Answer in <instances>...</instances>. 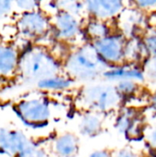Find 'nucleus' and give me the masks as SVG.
<instances>
[{"label": "nucleus", "mask_w": 156, "mask_h": 157, "mask_svg": "<svg viewBox=\"0 0 156 157\" xmlns=\"http://www.w3.org/2000/svg\"><path fill=\"white\" fill-rule=\"evenodd\" d=\"M63 61L46 42L30 43L23 52L18 66V77L29 82H39L63 73Z\"/></svg>", "instance_id": "obj_1"}, {"label": "nucleus", "mask_w": 156, "mask_h": 157, "mask_svg": "<svg viewBox=\"0 0 156 157\" xmlns=\"http://www.w3.org/2000/svg\"><path fill=\"white\" fill-rule=\"evenodd\" d=\"M108 66L99 58L89 42L69 51L63 59V72L74 82H93L103 77Z\"/></svg>", "instance_id": "obj_2"}, {"label": "nucleus", "mask_w": 156, "mask_h": 157, "mask_svg": "<svg viewBox=\"0 0 156 157\" xmlns=\"http://www.w3.org/2000/svg\"><path fill=\"white\" fill-rule=\"evenodd\" d=\"M17 35L28 43L45 42L51 39V14L42 8L15 13L9 20Z\"/></svg>", "instance_id": "obj_3"}, {"label": "nucleus", "mask_w": 156, "mask_h": 157, "mask_svg": "<svg viewBox=\"0 0 156 157\" xmlns=\"http://www.w3.org/2000/svg\"><path fill=\"white\" fill-rule=\"evenodd\" d=\"M29 44L17 35L9 21L0 25V79L18 76L20 57Z\"/></svg>", "instance_id": "obj_4"}, {"label": "nucleus", "mask_w": 156, "mask_h": 157, "mask_svg": "<svg viewBox=\"0 0 156 157\" xmlns=\"http://www.w3.org/2000/svg\"><path fill=\"white\" fill-rule=\"evenodd\" d=\"M81 107L86 111L105 114L119 108L122 98L111 84H89L79 94Z\"/></svg>", "instance_id": "obj_5"}, {"label": "nucleus", "mask_w": 156, "mask_h": 157, "mask_svg": "<svg viewBox=\"0 0 156 157\" xmlns=\"http://www.w3.org/2000/svg\"><path fill=\"white\" fill-rule=\"evenodd\" d=\"M51 40L58 43H74L84 37L83 17L72 13L56 11L50 13Z\"/></svg>", "instance_id": "obj_6"}, {"label": "nucleus", "mask_w": 156, "mask_h": 157, "mask_svg": "<svg viewBox=\"0 0 156 157\" xmlns=\"http://www.w3.org/2000/svg\"><path fill=\"white\" fill-rule=\"evenodd\" d=\"M128 37L119 29L108 36L89 42L99 58L108 66L125 63V52Z\"/></svg>", "instance_id": "obj_7"}, {"label": "nucleus", "mask_w": 156, "mask_h": 157, "mask_svg": "<svg viewBox=\"0 0 156 157\" xmlns=\"http://www.w3.org/2000/svg\"><path fill=\"white\" fill-rule=\"evenodd\" d=\"M18 118L26 125L40 127L51 118V106L45 98H34L21 100L15 108Z\"/></svg>", "instance_id": "obj_8"}, {"label": "nucleus", "mask_w": 156, "mask_h": 157, "mask_svg": "<svg viewBox=\"0 0 156 157\" xmlns=\"http://www.w3.org/2000/svg\"><path fill=\"white\" fill-rule=\"evenodd\" d=\"M87 17L114 21L126 8V0H82Z\"/></svg>", "instance_id": "obj_9"}, {"label": "nucleus", "mask_w": 156, "mask_h": 157, "mask_svg": "<svg viewBox=\"0 0 156 157\" xmlns=\"http://www.w3.org/2000/svg\"><path fill=\"white\" fill-rule=\"evenodd\" d=\"M108 82L117 83L124 80H133L140 83L145 81V76L143 73V69L142 65L133 64V63H122L116 66L108 67L103 77Z\"/></svg>", "instance_id": "obj_10"}, {"label": "nucleus", "mask_w": 156, "mask_h": 157, "mask_svg": "<svg viewBox=\"0 0 156 157\" xmlns=\"http://www.w3.org/2000/svg\"><path fill=\"white\" fill-rule=\"evenodd\" d=\"M29 144V141L21 132L9 129L0 130V149L6 154L18 156Z\"/></svg>", "instance_id": "obj_11"}, {"label": "nucleus", "mask_w": 156, "mask_h": 157, "mask_svg": "<svg viewBox=\"0 0 156 157\" xmlns=\"http://www.w3.org/2000/svg\"><path fill=\"white\" fill-rule=\"evenodd\" d=\"M140 117L135 109L126 108L122 109L116 120V128L125 136L135 137L140 132Z\"/></svg>", "instance_id": "obj_12"}, {"label": "nucleus", "mask_w": 156, "mask_h": 157, "mask_svg": "<svg viewBox=\"0 0 156 157\" xmlns=\"http://www.w3.org/2000/svg\"><path fill=\"white\" fill-rule=\"evenodd\" d=\"M79 138L73 132H64L53 142V152L58 157H75L79 152Z\"/></svg>", "instance_id": "obj_13"}, {"label": "nucleus", "mask_w": 156, "mask_h": 157, "mask_svg": "<svg viewBox=\"0 0 156 157\" xmlns=\"http://www.w3.org/2000/svg\"><path fill=\"white\" fill-rule=\"evenodd\" d=\"M104 128V121L102 114L86 111L84 113L78 123V131L80 134L85 137H96L98 136Z\"/></svg>", "instance_id": "obj_14"}, {"label": "nucleus", "mask_w": 156, "mask_h": 157, "mask_svg": "<svg viewBox=\"0 0 156 157\" xmlns=\"http://www.w3.org/2000/svg\"><path fill=\"white\" fill-rule=\"evenodd\" d=\"M83 31L87 42H92L108 36L114 30L111 29V22L87 17V21L84 23Z\"/></svg>", "instance_id": "obj_15"}, {"label": "nucleus", "mask_w": 156, "mask_h": 157, "mask_svg": "<svg viewBox=\"0 0 156 157\" xmlns=\"http://www.w3.org/2000/svg\"><path fill=\"white\" fill-rule=\"evenodd\" d=\"M74 81L65 73H60L36 83L39 89L43 91H64L71 88Z\"/></svg>", "instance_id": "obj_16"}, {"label": "nucleus", "mask_w": 156, "mask_h": 157, "mask_svg": "<svg viewBox=\"0 0 156 157\" xmlns=\"http://www.w3.org/2000/svg\"><path fill=\"white\" fill-rule=\"evenodd\" d=\"M51 6L56 11H63L82 17L85 14L82 0H51Z\"/></svg>", "instance_id": "obj_17"}, {"label": "nucleus", "mask_w": 156, "mask_h": 157, "mask_svg": "<svg viewBox=\"0 0 156 157\" xmlns=\"http://www.w3.org/2000/svg\"><path fill=\"white\" fill-rule=\"evenodd\" d=\"M143 50L147 57L156 56V29H147L140 36Z\"/></svg>", "instance_id": "obj_18"}, {"label": "nucleus", "mask_w": 156, "mask_h": 157, "mask_svg": "<svg viewBox=\"0 0 156 157\" xmlns=\"http://www.w3.org/2000/svg\"><path fill=\"white\" fill-rule=\"evenodd\" d=\"M115 86L120 97L123 98H131L141 91V83L133 80H124L115 83Z\"/></svg>", "instance_id": "obj_19"}, {"label": "nucleus", "mask_w": 156, "mask_h": 157, "mask_svg": "<svg viewBox=\"0 0 156 157\" xmlns=\"http://www.w3.org/2000/svg\"><path fill=\"white\" fill-rule=\"evenodd\" d=\"M15 13L34 11L41 8V0H14Z\"/></svg>", "instance_id": "obj_20"}, {"label": "nucleus", "mask_w": 156, "mask_h": 157, "mask_svg": "<svg viewBox=\"0 0 156 157\" xmlns=\"http://www.w3.org/2000/svg\"><path fill=\"white\" fill-rule=\"evenodd\" d=\"M14 14V0H0V22H8Z\"/></svg>", "instance_id": "obj_21"}, {"label": "nucleus", "mask_w": 156, "mask_h": 157, "mask_svg": "<svg viewBox=\"0 0 156 157\" xmlns=\"http://www.w3.org/2000/svg\"><path fill=\"white\" fill-rule=\"evenodd\" d=\"M145 80L156 84V56L149 57L143 64Z\"/></svg>", "instance_id": "obj_22"}, {"label": "nucleus", "mask_w": 156, "mask_h": 157, "mask_svg": "<svg viewBox=\"0 0 156 157\" xmlns=\"http://www.w3.org/2000/svg\"><path fill=\"white\" fill-rule=\"evenodd\" d=\"M130 2L132 7L143 13L156 12V0H130Z\"/></svg>", "instance_id": "obj_23"}, {"label": "nucleus", "mask_w": 156, "mask_h": 157, "mask_svg": "<svg viewBox=\"0 0 156 157\" xmlns=\"http://www.w3.org/2000/svg\"><path fill=\"white\" fill-rule=\"evenodd\" d=\"M17 157H46V155L41 148L30 144Z\"/></svg>", "instance_id": "obj_24"}, {"label": "nucleus", "mask_w": 156, "mask_h": 157, "mask_svg": "<svg viewBox=\"0 0 156 157\" xmlns=\"http://www.w3.org/2000/svg\"><path fill=\"white\" fill-rule=\"evenodd\" d=\"M113 157H140V155L132 148L124 147L114 152Z\"/></svg>", "instance_id": "obj_25"}, {"label": "nucleus", "mask_w": 156, "mask_h": 157, "mask_svg": "<svg viewBox=\"0 0 156 157\" xmlns=\"http://www.w3.org/2000/svg\"><path fill=\"white\" fill-rule=\"evenodd\" d=\"M147 142L150 147L156 152V125H154L147 134Z\"/></svg>", "instance_id": "obj_26"}, {"label": "nucleus", "mask_w": 156, "mask_h": 157, "mask_svg": "<svg viewBox=\"0 0 156 157\" xmlns=\"http://www.w3.org/2000/svg\"><path fill=\"white\" fill-rule=\"evenodd\" d=\"M87 157H113V153L107 149H101L92 152Z\"/></svg>", "instance_id": "obj_27"}, {"label": "nucleus", "mask_w": 156, "mask_h": 157, "mask_svg": "<svg viewBox=\"0 0 156 157\" xmlns=\"http://www.w3.org/2000/svg\"><path fill=\"white\" fill-rule=\"evenodd\" d=\"M148 104L151 110L156 115V89L150 95L148 98Z\"/></svg>", "instance_id": "obj_28"}]
</instances>
